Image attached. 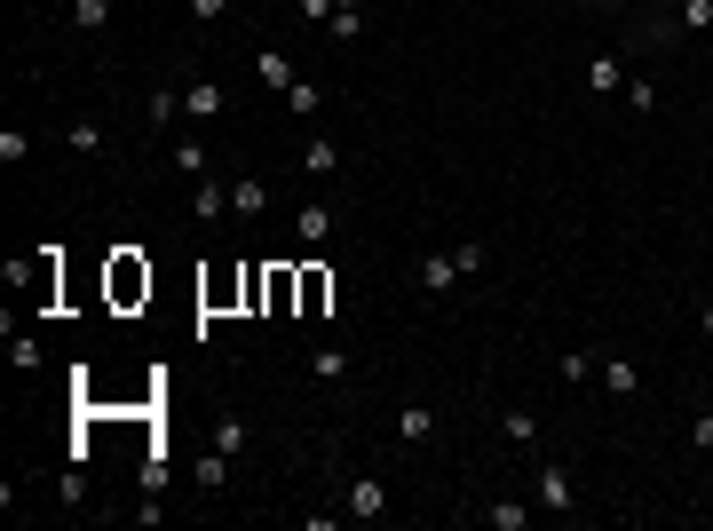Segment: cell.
<instances>
[{"mask_svg":"<svg viewBox=\"0 0 713 531\" xmlns=\"http://www.w3.org/2000/svg\"><path fill=\"white\" fill-rule=\"evenodd\" d=\"M175 167L183 175H206V143H175Z\"/></svg>","mask_w":713,"mask_h":531,"instance_id":"cell-26","label":"cell"},{"mask_svg":"<svg viewBox=\"0 0 713 531\" xmlns=\"http://www.w3.org/2000/svg\"><path fill=\"white\" fill-rule=\"evenodd\" d=\"M698 325H706V341H713V302H706V310H698Z\"/></svg>","mask_w":713,"mask_h":531,"instance_id":"cell-29","label":"cell"},{"mask_svg":"<svg viewBox=\"0 0 713 531\" xmlns=\"http://www.w3.org/2000/svg\"><path fill=\"white\" fill-rule=\"evenodd\" d=\"M64 143H72V151L88 159V151H96V143H103V127H88V119H80V127H64Z\"/></svg>","mask_w":713,"mask_h":531,"instance_id":"cell-25","label":"cell"},{"mask_svg":"<svg viewBox=\"0 0 713 531\" xmlns=\"http://www.w3.org/2000/svg\"><path fill=\"white\" fill-rule=\"evenodd\" d=\"M603 389H611V397H634V389H642V373H634L626 357H611V365H603Z\"/></svg>","mask_w":713,"mask_h":531,"instance_id":"cell-16","label":"cell"},{"mask_svg":"<svg viewBox=\"0 0 713 531\" xmlns=\"http://www.w3.org/2000/svg\"><path fill=\"white\" fill-rule=\"evenodd\" d=\"M349 516H357V524H381V516H389V484H381V476H357V484H349Z\"/></svg>","mask_w":713,"mask_h":531,"instance_id":"cell-2","label":"cell"},{"mask_svg":"<svg viewBox=\"0 0 713 531\" xmlns=\"http://www.w3.org/2000/svg\"><path fill=\"white\" fill-rule=\"evenodd\" d=\"M309 373H317V381H349V349L317 341V349H309Z\"/></svg>","mask_w":713,"mask_h":531,"instance_id":"cell-10","label":"cell"},{"mask_svg":"<svg viewBox=\"0 0 713 531\" xmlns=\"http://www.w3.org/2000/svg\"><path fill=\"white\" fill-rule=\"evenodd\" d=\"M254 80H262V88H294L302 72H294V64H286L278 48H262V56H254Z\"/></svg>","mask_w":713,"mask_h":531,"instance_id":"cell-9","label":"cell"},{"mask_svg":"<svg viewBox=\"0 0 713 531\" xmlns=\"http://www.w3.org/2000/svg\"><path fill=\"white\" fill-rule=\"evenodd\" d=\"M302 167H309V175H333V167H341V143H333V135H309Z\"/></svg>","mask_w":713,"mask_h":531,"instance_id":"cell-14","label":"cell"},{"mask_svg":"<svg viewBox=\"0 0 713 531\" xmlns=\"http://www.w3.org/2000/svg\"><path fill=\"white\" fill-rule=\"evenodd\" d=\"M587 8H603V0H587Z\"/></svg>","mask_w":713,"mask_h":531,"instance_id":"cell-31","label":"cell"},{"mask_svg":"<svg viewBox=\"0 0 713 531\" xmlns=\"http://www.w3.org/2000/svg\"><path fill=\"white\" fill-rule=\"evenodd\" d=\"M191 214H199V222H222V214H230V191H214V183L191 191Z\"/></svg>","mask_w":713,"mask_h":531,"instance_id":"cell-18","label":"cell"},{"mask_svg":"<svg viewBox=\"0 0 713 531\" xmlns=\"http://www.w3.org/2000/svg\"><path fill=\"white\" fill-rule=\"evenodd\" d=\"M397 436H405V444H428V436H436V413H428V405H405V413H397Z\"/></svg>","mask_w":713,"mask_h":531,"instance_id":"cell-13","label":"cell"},{"mask_svg":"<svg viewBox=\"0 0 713 531\" xmlns=\"http://www.w3.org/2000/svg\"><path fill=\"white\" fill-rule=\"evenodd\" d=\"M365 32V8H333V40H357Z\"/></svg>","mask_w":713,"mask_h":531,"instance_id":"cell-23","label":"cell"},{"mask_svg":"<svg viewBox=\"0 0 713 531\" xmlns=\"http://www.w3.org/2000/svg\"><path fill=\"white\" fill-rule=\"evenodd\" d=\"M24 151H32V135H24V127H0V159H8V167H16V159H24Z\"/></svg>","mask_w":713,"mask_h":531,"instance_id":"cell-24","label":"cell"},{"mask_svg":"<svg viewBox=\"0 0 713 531\" xmlns=\"http://www.w3.org/2000/svg\"><path fill=\"white\" fill-rule=\"evenodd\" d=\"M682 32H713V0H682Z\"/></svg>","mask_w":713,"mask_h":531,"instance_id":"cell-22","label":"cell"},{"mask_svg":"<svg viewBox=\"0 0 713 531\" xmlns=\"http://www.w3.org/2000/svg\"><path fill=\"white\" fill-rule=\"evenodd\" d=\"M214 452H230V460L246 452V413H222V421H214Z\"/></svg>","mask_w":713,"mask_h":531,"instance_id":"cell-15","label":"cell"},{"mask_svg":"<svg viewBox=\"0 0 713 531\" xmlns=\"http://www.w3.org/2000/svg\"><path fill=\"white\" fill-rule=\"evenodd\" d=\"M523 516H531L523 500H492V508H484V524H492V531H523Z\"/></svg>","mask_w":713,"mask_h":531,"instance_id":"cell-17","label":"cell"},{"mask_svg":"<svg viewBox=\"0 0 713 531\" xmlns=\"http://www.w3.org/2000/svg\"><path fill=\"white\" fill-rule=\"evenodd\" d=\"M294 238H302V246H325V238H333V207H325V199H309V207L294 214Z\"/></svg>","mask_w":713,"mask_h":531,"instance_id":"cell-5","label":"cell"},{"mask_svg":"<svg viewBox=\"0 0 713 531\" xmlns=\"http://www.w3.org/2000/svg\"><path fill=\"white\" fill-rule=\"evenodd\" d=\"M294 8H302L309 24H333V8H341V0H294Z\"/></svg>","mask_w":713,"mask_h":531,"instance_id":"cell-27","label":"cell"},{"mask_svg":"<svg viewBox=\"0 0 713 531\" xmlns=\"http://www.w3.org/2000/svg\"><path fill=\"white\" fill-rule=\"evenodd\" d=\"M111 302H119V310H135V302H151V270H143L135 254H111Z\"/></svg>","mask_w":713,"mask_h":531,"instance_id":"cell-1","label":"cell"},{"mask_svg":"<svg viewBox=\"0 0 713 531\" xmlns=\"http://www.w3.org/2000/svg\"><path fill=\"white\" fill-rule=\"evenodd\" d=\"M587 88H595V96H618V88H626V56H595V64H587Z\"/></svg>","mask_w":713,"mask_h":531,"instance_id":"cell-7","label":"cell"},{"mask_svg":"<svg viewBox=\"0 0 713 531\" xmlns=\"http://www.w3.org/2000/svg\"><path fill=\"white\" fill-rule=\"evenodd\" d=\"M72 24H80V32H103V24H111V0H72Z\"/></svg>","mask_w":713,"mask_h":531,"instance_id":"cell-20","label":"cell"},{"mask_svg":"<svg viewBox=\"0 0 713 531\" xmlns=\"http://www.w3.org/2000/svg\"><path fill=\"white\" fill-rule=\"evenodd\" d=\"M539 508H579V492H571L563 468H539Z\"/></svg>","mask_w":713,"mask_h":531,"instance_id":"cell-11","label":"cell"},{"mask_svg":"<svg viewBox=\"0 0 713 531\" xmlns=\"http://www.w3.org/2000/svg\"><path fill=\"white\" fill-rule=\"evenodd\" d=\"M191 16H199V24H214V16H230V0H191Z\"/></svg>","mask_w":713,"mask_h":531,"instance_id":"cell-28","label":"cell"},{"mask_svg":"<svg viewBox=\"0 0 713 531\" xmlns=\"http://www.w3.org/2000/svg\"><path fill=\"white\" fill-rule=\"evenodd\" d=\"M460 286V262L452 254H420V294H452Z\"/></svg>","mask_w":713,"mask_h":531,"instance_id":"cell-4","label":"cell"},{"mask_svg":"<svg viewBox=\"0 0 713 531\" xmlns=\"http://www.w3.org/2000/svg\"><path fill=\"white\" fill-rule=\"evenodd\" d=\"M325 302H333V278L309 262V270H302V318H325Z\"/></svg>","mask_w":713,"mask_h":531,"instance_id":"cell-8","label":"cell"},{"mask_svg":"<svg viewBox=\"0 0 713 531\" xmlns=\"http://www.w3.org/2000/svg\"><path fill=\"white\" fill-rule=\"evenodd\" d=\"M230 214H238V222H262V214H270V183H254V175L230 183Z\"/></svg>","mask_w":713,"mask_h":531,"instance_id":"cell-3","label":"cell"},{"mask_svg":"<svg viewBox=\"0 0 713 531\" xmlns=\"http://www.w3.org/2000/svg\"><path fill=\"white\" fill-rule=\"evenodd\" d=\"M286 111H294V119H317V111H325V88H317V80H294V88H286Z\"/></svg>","mask_w":713,"mask_h":531,"instance_id":"cell-12","label":"cell"},{"mask_svg":"<svg viewBox=\"0 0 713 531\" xmlns=\"http://www.w3.org/2000/svg\"><path fill=\"white\" fill-rule=\"evenodd\" d=\"M650 8H666V0H650Z\"/></svg>","mask_w":713,"mask_h":531,"instance_id":"cell-30","label":"cell"},{"mask_svg":"<svg viewBox=\"0 0 713 531\" xmlns=\"http://www.w3.org/2000/svg\"><path fill=\"white\" fill-rule=\"evenodd\" d=\"M500 428H508L515 444H539V421H531V413H523V405H515V413H500Z\"/></svg>","mask_w":713,"mask_h":531,"instance_id":"cell-21","label":"cell"},{"mask_svg":"<svg viewBox=\"0 0 713 531\" xmlns=\"http://www.w3.org/2000/svg\"><path fill=\"white\" fill-rule=\"evenodd\" d=\"M230 484V452H206L199 460V492H222Z\"/></svg>","mask_w":713,"mask_h":531,"instance_id":"cell-19","label":"cell"},{"mask_svg":"<svg viewBox=\"0 0 713 531\" xmlns=\"http://www.w3.org/2000/svg\"><path fill=\"white\" fill-rule=\"evenodd\" d=\"M222 104H230L222 80H191V88H183V111H191V119H222Z\"/></svg>","mask_w":713,"mask_h":531,"instance_id":"cell-6","label":"cell"}]
</instances>
